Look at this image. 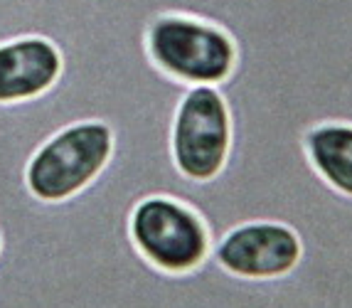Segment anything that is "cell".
<instances>
[{
    "label": "cell",
    "instance_id": "obj_2",
    "mask_svg": "<svg viewBox=\"0 0 352 308\" xmlns=\"http://www.w3.org/2000/svg\"><path fill=\"white\" fill-rule=\"evenodd\" d=\"M146 50L160 72L190 87H219L236 67V45L222 28L177 12L148 25Z\"/></svg>",
    "mask_w": 352,
    "mask_h": 308
},
{
    "label": "cell",
    "instance_id": "obj_4",
    "mask_svg": "<svg viewBox=\"0 0 352 308\" xmlns=\"http://www.w3.org/2000/svg\"><path fill=\"white\" fill-rule=\"evenodd\" d=\"M170 148L185 178L210 183L222 173L232 148V116L219 87L197 84L185 91L173 119Z\"/></svg>",
    "mask_w": 352,
    "mask_h": 308
},
{
    "label": "cell",
    "instance_id": "obj_7",
    "mask_svg": "<svg viewBox=\"0 0 352 308\" xmlns=\"http://www.w3.org/2000/svg\"><path fill=\"white\" fill-rule=\"evenodd\" d=\"M62 54L45 37H18L0 45V104L35 99L57 84Z\"/></svg>",
    "mask_w": 352,
    "mask_h": 308
},
{
    "label": "cell",
    "instance_id": "obj_5",
    "mask_svg": "<svg viewBox=\"0 0 352 308\" xmlns=\"http://www.w3.org/2000/svg\"><path fill=\"white\" fill-rule=\"evenodd\" d=\"M129 234L143 259L170 274L192 272L210 254L202 217L173 197L153 195L138 202L129 217Z\"/></svg>",
    "mask_w": 352,
    "mask_h": 308
},
{
    "label": "cell",
    "instance_id": "obj_6",
    "mask_svg": "<svg viewBox=\"0 0 352 308\" xmlns=\"http://www.w3.org/2000/svg\"><path fill=\"white\" fill-rule=\"evenodd\" d=\"M219 267L241 278H278L300 261V239L281 222H244L210 249Z\"/></svg>",
    "mask_w": 352,
    "mask_h": 308
},
{
    "label": "cell",
    "instance_id": "obj_1",
    "mask_svg": "<svg viewBox=\"0 0 352 308\" xmlns=\"http://www.w3.org/2000/svg\"><path fill=\"white\" fill-rule=\"evenodd\" d=\"M269 8L271 0H0V45L30 35L52 42L62 74L45 96L59 119L67 126L101 121L113 133V163L146 168L170 155L173 119L190 89L153 65L148 25L177 12L249 42ZM57 225V202H42L25 185L12 104H0V269L23 272L35 264Z\"/></svg>",
    "mask_w": 352,
    "mask_h": 308
},
{
    "label": "cell",
    "instance_id": "obj_8",
    "mask_svg": "<svg viewBox=\"0 0 352 308\" xmlns=\"http://www.w3.org/2000/svg\"><path fill=\"white\" fill-rule=\"evenodd\" d=\"M313 170L333 190L352 197V126L320 124L303 136Z\"/></svg>",
    "mask_w": 352,
    "mask_h": 308
},
{
    "label": "cell",
    "instance_id": "obj_3",
    "mask_svg": "<svg viewBox=\"0 0 352 308\" xmlns=\"http://www.w3.org/2000/svg\"><path fill=\"white\" fill-rule=\"evenodd\" d=\"M111 153L113 133L106 124H72L32 153L25 168V185L42 202H62L94 183Z\"/></svg>",
    "mask_w": 352,
    "mask_h": 308
}]
</instances>
